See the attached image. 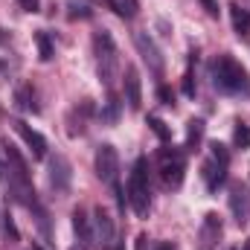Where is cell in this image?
<instances>
[{
  "label": "cell",
  "mask_w": 250,
  "mask_h": 250,
  "mask_svg": "<svg viewBox=\"0 0 250 250\" xmlns=\"http://www.w3.org/2000/svg\"><path fill=\"white\" fill-rule=\"evenodd\" d=\"M209 73H212L215 90H221V93H227V96H250L248 70L236 62L233 56H218V59L212 62V67H209Z\"/></svg>",
  "instance_id": "6da1fadb"
},
{
  "label": "cell",
  "mask_w": 250,
  "mask_h": 250,
  "mask_svg": "<svg viewBox=\"0 0 250 250\" xmlns=\"http://www.w3.org/2000/svg\"><path fill=\"white\" fill-rule=\"evenodd\" d=\"M93 53H96V73H99V82L114 90L117 79H120V50L114 44V35L108 29L96 32L93 35Z\"/></svg>",
  "instance_id": "7a4b0ae2"
},
{
  "label": "cell",
  "mask_w": 250,
  "mask_h": 250,
  "mask_svg": "<svg viewBox=\"0 0 250 250\" xmlns=\"http://www.w3.org/2000/svg\"><path fill=\"white\" fill-rule=\"evenodd\" d=\"M128 204L131 209L146 218L148 209H151V187H148V160L146 157H137L134 166H131V175H128Z\"/></svg>",
  "instance_id": "3957f363"
},
{
  "label": "cell",
  "mask_w": 250,
  "mask_h": 250,
  "mask_svg": "<svg viewBox=\"0 0 250 250\" xmlns=\"http://www.w3.org/2000/svg\"><path fill=\"white\" fill-rule=\"evenodd\" d=\"M157 175L166 189H178L187 175V154L181 148H160L157 151Z\"/></svg>",
  "instance_id": "277c9868"
},
{
  "label": "cell",
  "mask_w": 250,
  "mask_h": 250,
  "mask_svg": "<svg viewBox=\"0 0 250 250\" xmlns=\"http://www.w3.org/2000/svg\"><path fill=\"white\" fill-rule=\"evenodd\" d=\"M96 175H99L102 184H108V187L114 189L120 207H125L123 189H120V154H117V148L111 143H102L96 148Z\"/></svg>",
  "instance_id": "5b68a950"
},
{
  "label": "cell",
  "mask_w": 250,
  "mask_h": 250,
  "mask_svg": "<svg viewBox=\"0 0 250 250\" xmlns=\"http://www.w3.org/2000/svg\"><path fill=\"white\" fill-rule=\"evenodd\" d=\"M227 169H230V151L227 146L221 143H212L209 146V160L204 163V184H207V192H218V189L227 184Z\"/></svg>",
  "instance_id": "8992f818"
},
{
  "label": "cell",
  "mask_w": 250,
  "mask_h": 250,
  "mask_svg": "<svg viewBox=\"0 0 250 250\" xmlns=\"http://www.w3.org/2000/svg\"><path fill=\"white\" fill-rule=\"evenodd\" d=\"M90 224H93V242H99L105 250H114V245H117V224H114L111 212L105 207H96Z\"/></svg>",
  "instance_id": "52a82bcc"
},
{
  "label": "cell",
  "mask_w": 250,
  "mask_h": 250,
  "mask_svg": "<svg viewBox=\"0 0 250 250\" xmlns=\"http://www.w3.org/2000/svg\"><path fill=\"white\" fill-rule=\"evenodd\" d=\"M134 44H137V50H140L143 62L151 67V73H154V76H163V56H160V50H157L154 38H151L148 32H137V35H134Z\"/></svg>",
  "instance_id": "ba28073f"
},
{
  "label": "cell",
  "mask_w": 250,
  "mask_h": 250,
  "mask_svg": "<svg viewBox=\"0 0 250 250\" xmlns=\"http://www.w3.org/2000/svg\"><path fill=\"white\" fill-rule=\"evenodd\" d=\"M70 181H73L70 160L62 157V154H56V157L50 160V187H53V192L67 195V192H70Z\"/></svg>",
  "instance_id": "9c48e42d"
},
{
  "label": "cell",
  "mask_w": 250,
  "mask_h": 250,
  "mask_svg": "<svg viewBox=\"0 0 250 250\" xmlns=\"http://www.w3.org/2000/svg\"><path fill=\"white\" fill-rule=\"evenodd\" d=\"M123 90H125V102L131 111H140L143 105V82H140V73L134 64H125V73H123Z\"/></svg>",
  "instance_id": "30bf717a"
},
{
  "label": "cell",
  "mask_w": 250,
  "mask_h": 250,
  "mask_svg": "<svg viewBox=\"0 0 250 250\" xmlns=\"http://www.w3.org/2000/svg\"><path fill=\"white\" fill-rule=\"evenodd\" d=\"M221 215L215 212H207L204 215V224H201V233H198V242H201V250H215V245L221 242Z\"/></svg>",
  "instance_id": "8fae6325"
},
{
  "label": "cell",
  "mask_w": 250,
  "mask_h": 250,
  "mask_svg": "<svg viewBox=\"0 0 250 250\" xmlns=\"http://www.w3.org/2000/svg\"><path fill=\"white\" fill-rule=\"evenodd\" d=\"M12 125H15V131L21 134V140L29 146L32 157H35V160H44V157H47V140H44V137H41L35 128H29V125L23 123V120H15Z\"/></svg>",
  "instance_id": "7c38bea8"
},
{
  "label": "cell",
  "mask_w": 250,
  "mask_h": 250,
  "mask_svg": "<svg viewBox=\"0 0 250 250\" xmlns=\"http://www.w3.org/2000/svg\"><path fill=\"white\" fill-rule=\"evenodd\" d=\"M93 117V102L90 99H84V102H79L73 111H70V117H67V131L73 134V137H79V134H84V128H87V120Z\"/></svg>",
  "instance_id": "4fadbf2b"
},
{
  "label": "cell",
  "mask_w": 250,
  "mask_h": 250,
  "mask_svg": "<svg viewBox=\"0 0 250 250\" xmlns=\"http://www.w3.org/2000/svg\"><path fill=\"white\" fill-rule=\"evenodd\" d=\"M230 209H233V215H236L239 224H245L250 218V192L245 184L233 187V192H230Z\"/></svg>",
  "instance_id": "5bb4252c"
},
{
  "label": "cell",
  "mask_w": 250,
  "mask_h": 250,
  "mask_svg": "<svg viewBox=\"0 0 250 250\" xmlns=\"http://www.w3.org/2000/svg\"><path fill=\"white\" fill-rule=\"evenodd\" d=\"M73 230H76L82 248H90V245H93V224H90V218H87V212H84L82 207L73 209Z\"/></svg>",
  "instance_id": "9a60e30c"
},
{
  "label": "cell",
  "mask_w": 250,
  "mask_h": 250,
  "mask_svg": "<svg viewBox=\"0 0 250 250\" xmlns=\"http://www.w3.org/2000/svg\"><path fill=\"white\" fill-rule=\"evenodd\" d=\"M15 102H18V108L26 111V114H38V111H41V105L35 102V90H32V84H21V87L15 90Z\"/></svg>",
  "instance_id": "2e32d148"
},
{
  "label": "cell",
  "mask_w": 250,
  "mask_h": 250,
  "mask_svg": "<svg viewBox=\"0 0 250 250\" xmlns=\"http://www.w3.org/2000/svg\"><path fill=\"white\" fill-rule=\"evenodd\" d=\"M230 18H233L236 35H239V38H248L250 35V12L248 9H242L239 3H233V6H230Z\"/></svg>",
  "instance_id": "e0dca14e"
},
{
  "label": "cell",
  "mask_w": 250,
  "mask_h": 250,
  "mask_svg": "<svg viewBox=\"0 0 250 250\" xmlns=\"http://www.w3.org/2000/svg\"><path fill=\"white\" fill-rule=\"evenodd\" d=\"M105 6H108L114 15H120L123 21H131V18L140 12V0H105Z\"/></svg>",
  "instance_id": "ac0fdd59"
},
{
  "label": "cell",
  "mask_w": 250,
  "mask_h": 250,
  "mask_svg": "<svg viewBox=\"0 0 250 250\" xmlns=\"http://www.w3.org/2000/svg\"><path fill=\"white\" fill-rule=\"evenodd\" d=\"M67 18L70 21H76V18L87 21V18H93V9L87 0H67Z\"/></svg>",
  "instance_id": "d6986e66"
},
{
  "label": "cell",
  "mask_w": 250,
  "mask_h": 250,
  "mask_svg": "<svg viewBox=\"0 0 250 250\" xmlns=\"http://www.w3.org/2000/svg\"><path fill=\"white\" fill-rule=\"evenodd\" d=\"M201 140H204V120H192L187 128V151H198Z\"/></svg>",
  "instance_id": "ffe728a7"
},
{
  "label": "cell",
  "mask_w": 250,
  "mask_h": 250,
  "mask_svg": "<svg viewBox=\"0 0 250 250\" xmlns=\"http://www.w3.org/2000/svg\"><path fill=\"white\" fill-rule=\"evenodd\" d=\"M35 44H38V56H41V62H53V56H56V47H53V38L41 29V32H35Z\"/></svg>",
  "instance_id": "44dd1931"
},
{
  "label": "cell",
  "mask_w": 250,
  "mask_h": 250,
  "mask_svg": "<svg viewBox=\"0 0 250 250\" xmlns=\"http://www.w3.org/2000/svg\"><path fill=\"white\" fill-rule=\"evenodd\" d=\"M148 128H151V131H154V134H157L163 143H169V140H172V128L163 123L160 117H148Z\"/></svg>",
  "instance_id": "7402d4cb"
},
{
  "label": "cell",
  "mask_w": 250,
  "mask_h": 250,
  "mask_svg": "<svg viewBox=\"0 0 250 250\" xmlns=\"http://www.w3.org/2000/svg\"><path fill=\"white\" fill-rule=\"evenodd\" d=\"M233 143H236L239 148H250V125H248V123H236Z\"/></svg>",
  "instance_id": "603a6c76"
},
{
  "label": "cell",
  "mask_w": 250,
  "mask_h": 250,
  "mask_svg": "<svg viewBox=\"0 0 250 250\" xmlns=\"http://www.w3.org/2000/svg\"><path fill=\"white\" fill-rule=\"evenodd\" d=\"M117 117H120V99L111 93V99H108V105H105V111H102V120L117 123Z\"/></svg>",
  "instance_id": "cb8c5ba5"
},
{
  "label": "cell",
  "mask_w": 250,
  "mask_h": 250,
  "mask_svg": "<svg viewBox=\"0 0 250 250\" xmlns=\"http://www.w3.org/2000/svg\"><path fill=\"white\" fill-rule=\"evenodd\" d=\"M184 93H187L189 99L195 96V70H192V64H189L187 73H184Z\"/></svg>",
  "instance_id": "d4e9b609"
},
{
  "label": "cell",
  "mask_w": 250,
  "mask_h": 250,
  "mask_svg": "<svg viewBox=\"0 0 250 250\" xmlns=\"http://www.w3.org/2000/svg\"><path fill=\"white\" fill-rule=\"evenodd\" d=\"M157 96H160V102H163V105H175V93H172L169 87H163V84H160V90H157Z\"/></svg>",
  "instance_id": "484cf974"
},
{
  "label": "cell",
  "mask_w": 250,
  "mask_h": 250,
  "mask_svg": "<svg viewBox=\"0 0 250 250\" xmlns=\"http://www.w3.org/2000/svg\"><path fill=\"white\" fill-rule=\"evenodd\" d=\"M18 3H21V9H23V12H32V15H35V12H41V0H18Z\"/></svg>",
  "instance_id": "4316f807"
},
{
  "label": "cell",
  "mask_w": 250,
  "mask_h": 250,
  "mask_svg": "<svg viewBox=\"0 0 250 250\" xmlns=\"http://www.w3.org/2000/svg\"><path fill=\"white\" fill-rule=\"evenodd\" d=\"M6 221H3V230L12 236V239H18V227H15V221H12V215H3Z\"/></svg>",
  "instance_id": "83f0119b"
},
{
  "label": "cell",
  "mask_w": 250,
  "mask_h": 250,
  "mask_svg": "<svg viewBox=\"0 0 250 250\" xmlns=\"http://www.w3.org/2000/svg\"><path fill=\"white\" fill-rule=\"evenodd\" d=\"M201 6L207 9V15H212V18H218V0H201Z\"/></svg>",
  "instance_id": "f1b7e54d"
},
{
  "label": "cell",
  "mask_w": 250,
  "mask_h": 250,
  "mask_svg": "<svg viewBox=\"0 0 250 250\" xmlns=\"http://www.w3.org/2000/svg\"><path fill=\"white\" fill-rule=\"evenodd\" d=\"M6 172H9V169H6V160L0 157V184H6V181H9V175H6Z\"/></svg>",
  "instance_id": "f546056e"
},
{
  "label": "cell",
  "mask_w": 250,
  "mask_h": 250,
  "mask_svg": "<svg viewBox=\"0 0 250 250\" xmlns=\"http://www.w3.org/2000/svg\"><path fill=\"white\" fill-rule=\"evenodd\" d=\"M151 250H178V248H175L172 242H157V245H154Z\"/></svg>",
  "instance_id": "4dcf8cb0"
},
{
  "label": "cell",
  "mask_w": 250,
  "mask_h": 250,
  "mask_svg": "<svg viewBox=\"0 0 250 250\" xmlns=\"http://www.w3.org/2000/svg\"><path fill=\"white\" fill-rule=\"evenodd\" d=\"M114 250H125V242H117V245H114Z\"/></svg>",
  "instance_id": "1f68e13d"
},
{
  "label": "cell",
  "mask_w": 250,
  "mask_h": 250,
  "mask_svg": "<svg viewBox=\"0 0 250 250\" xmlns=\"http://www.w3.org/2000/svg\"><path fill=\"white\" fill-rule=\"evenodd\" d=\"M245 250H250V239H248V245H245Z\"/></svg>",
  "instance_id": "d6a6232c"
},
{
  "label": "cell",
  "mask_w": 250,
  "mask_h": 250,
  "mask_svg": "<svg viewBox=\"0 0 250 250\" xmlns=\"http://www.w3.org/2000/svg\"><path fill=\"white\" fill-rule=\"evenodd\" d=\"M73 250H84V248H73Z\"/></svg>",
  "instance_id": "836d02e7"
},
{
  "label": "cell",
  "mask_w": 250,
  "mask_h": 250,
  "mask_svg": "<svg viewBox=\"0 0 250 250\" xmlns=\"http://www.w3.org/2000/svg\"><path fill=\"white\" fill-rule=\"evenodd\" d=\"M32 250H41V248H32Z\"/></svg>",
  "instance_id": "e575fe53"
},
{
  "label": "cell",
  "mask_w": 250,
  "mask_h": 250,
  "mask_svg": "<svg viewBox=\"0 0 250 250\" xmlns=\"http://www.w3.org/2000/svg\"><path fill=\"white\" fill-rule=\"evenodd\" d=\"M233 250H236V248H233Z\"/></svg>",
  "instance_id": "d590c367"
}]
</instances>
